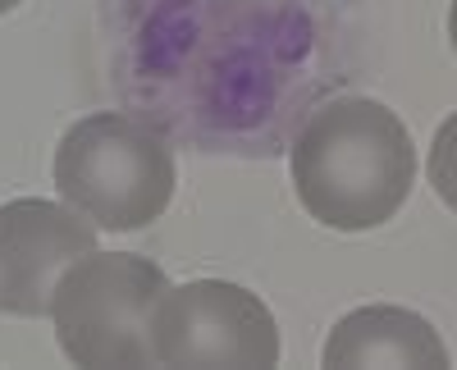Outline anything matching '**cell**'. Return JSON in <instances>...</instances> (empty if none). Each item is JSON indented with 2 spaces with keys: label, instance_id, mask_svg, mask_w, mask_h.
Segmentation results:
<instances>
[{
  "label": "cell",
  "instance_id": "obj_3",
  "mask_svg": "<svg viewBox=\"0 0 457 370\" xmlns=\"http://www.w3.org/2000/svg\"><path fill=\"white\" fill-rule=\"evenodd\" d=\"M170 275L137 251H87L73 261L51 298V329L69 366H156L151 361V311Z\"/></svg>",
  "mask_w": 457,
  "mask_h": 370
},
{
  "label": "cell",
  "instance_id": "obj_2",
  "mask_svg": "<svg viewBox=\"0 0 457 370\" xmlns=\"http://www.w3.org/2000/svg\"><path fill=\"white\" fill-rule=\"evenodd\" d=\"M55 197L73 206L96 234H137L170 210L179 160L170 137L120 110H96L55 142Z\"/></svg>",
  "mask_w": 457,
  "mask_h": 370
},
{
  "label": "cell",
  "instance_id": "obj_1",
  "mask_svg": "<svg viewBox=\"0 0 457 370\" xmlns=\"http://www.w3.org/2000/svg\"><path fill=\"white\" fill-rule=\"evenodd\" d=\"M416 169V142L398 110L357 92L316 105L288 146L302 210L334 234L385 229L411 201Z\"/></svg>",
  "mask_w": 457,
  "mask_h": 370
},
{
  "label": "cell",
  "instance_id": "obj_9",
  "mask_svg": "<svg viewBox=\"0 0 457 370\" xmlns=\"http://www.w3.org/2000/svg\"><path fill=\"white\" fill-rule=\"evenodd\" d=\"M23 0H0V14H10V10H19Z\"/></svg>",
  "mask_w": 457,
  "mask_h": 370
},
{
  "label": "cell",
  "instance_id": "obj_6",
  "mask_svg": "<svg viewBox=\"0 0 457 370\" xmlns=\"http://www.w3.org/2000/svg\"><path fill=\"white\" fill-rule=\"evenodd\" d=\"M325 370H448V343L439 329L411 307L398 302H370L348 316H338L320 348Z\"/></svg>",
  "mask_w": 457,
  "mask_h": 370
},
{
  "label": "cell",
  "instance_id": "obj_8",
  "mask_svg": "<svg viewBox=\"0 0 457 370\" xmlns=\"http://www.w3.org/2000/svg\"><path fill=\"white\" fill-rule=\"evenodd\" d=\"M448 46L457 55V0H448Z\"/></svg>",
  "mask_w": 457,
  "mask_h": 370
},
{
  "label": "cell",
  "instance_id": "obj_7",
  "mask_svg": "<svg viewBox=\"0 0 457 370\" xmlns=\"http://www.w3.org/2000/svg\"><path fill=\"white\" fill-rule=\"evenodd\" d=\"M426 183L435 188V197L457 215V110L435 128L430 152H426Z\"/></svg>",
  "mask_w": 457,
  "mask_h": 370
},
{
  "label": "cell",
  "instance_id": "obj_5",
  "mask_svg": "<svg viewBox=\"0 0 457 370\" xmlns=\"http://www.w3.org/2000/svg\"><path fill=\"white\" fill-rule=\"evenodd\" d=\"M101 234L60 197H14L0 206V316H51L60 275L96 251Z\"/></svg>",
  "mask_w": 457,
  "mask_h": 370
},
{
  "label": "cell",
  "instance_id": "obj_4",
  "mask_svg": "<svg viewBox=\"0 0 457 370\" xmlns=\"http://www.w3.org/2000/svg\"><path fill=\"white\" fill-rule=\"evenodd\" d=\"M279 352L275 311L234 279L170 284L151 311V361L170 370H270Z\"/></svg>",
  "mask_w": 457,
  "mask_h": 370
}]
</instances>
